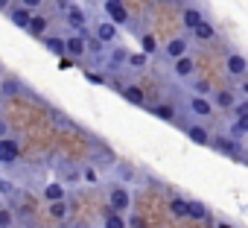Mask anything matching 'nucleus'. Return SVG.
<instances>
[{
  "instance_id": "f257e3e1",
  "label": "nucleus",
  "mask_w": 248,
  "mask_h": 228,
  "mask_svg": "<svg viewBox=\"0 0 248 228\" xmlns=\"http://www.w3.org/2000/svg\"><path fill=\"white\" fill-rule=\"evenodd\" d=\"M210 144H213V149H219V152H225V155H231V158H239V155H242V149H239L236 138L216 135V138H210Z\"/></svg>"
},
{
  "instance_id": "9b49d317",
  "label": "nucleus",
  "mask_w": 248,
  "mask_h": 228,
  "mask_svg": "<svg viewBox=\"0 0 248 228\" xmlns=\"http://www.w3.org/2000/svg\"><path fill=\"white\" fill-rule=\"evenodd\" d=\"M85 47H88V44H85V35H70V38H67V53H70V56L79 59V56L85 53Z\"/></svg>"
},
{
  "instance_id": "58836bf2",
  "label": "nucleus",
  "mask_w": 248,
  "mask_h": 228,
  "mask_svg": "<svg viewBox=\"0 0 248 228\" xmlns=\"http://www.w3.org/2000/svg\"><path fill=\"white\" fill-rule=\"evenodd\" d=\"M216 228H231V225H225V222H219V225H216Z\"/></svg>"
},
{
  "instance_id": "bb28decb",
  "label": "nucleus",
  "mask_w": 248,
  "mask_h": 228,
  "mask_svg": "<svg viewBox=\"0 0 248 228\" xmlns=\"http://www.w3.org/2000/svg\"><path fill=\"white\" fill-rule=\"evenodd\" d=\"M146 56H149V53H132V56H129V65H132V67H143V65H146Z\"/></svg>"
},
{
  "instance_id": "f704fd0d",
  "label": "nucleus",
  "mask_w": 248,
  "mask_h": 228,
  "mask_svg": "<svg viewBox=\"0 0 248 228\" xmlns=\"http://www.w3.org/2000/svg\"><path fill=\"white\" fill-rule=\"evenodd\" d=\"M236 123H239V129L248 135V114H245V117H236Z\"/></svg>"
},
{
  "instance_id": "20e7f679",
  "label": "nucleus",
  "mask_w": 248,
  "mask_h": 228,
  "mask_svg": "<svg viewBox=\"0 0 248 228\" xmlns=\"http://www.w3.org/2000/svg\"><path fill=\"white\" fill-rule=\"evenodd\" d=\"M108 202H111V208H114V211H126V208H129V202H132V196H129V190H126V187H114V190L108 193Z\"/></svg>"
},
{
  "instance_id": "4c0bfd02",
  "label": "nucleus",
  "mask_w": 248,
  "mask_h": 228,
  "mask_svg": "<svg viewBox=\"0 0 248 228\" xmlns=\"http://www.w3.org/2000/svg\"><path fill=\"white\" fill-rule=\"evenodd\" d=\"M9 6V0H0V9H6Z\"/></svg>"
},
{
  "instance_id": "c756f323",
  "label": "nucleus",
  "mask_w": 248,
  "mask_h": 228,
  "mask_svg": "<svg viewBox=\"0 0 248 228\" xmlns=\"http://www.w3.org/2000/svg\"><path fill=\"white\" fill-rule=\"evenodd\" d=\"M126 59H129V56H126V50H117V53H114V59H111V65H123Z\"/></svg>"
},
{
  "instance_id": "0eeeda50",
  "label": "nucleus",
  "mask_w": 248,
  "mask_h": 228,
  "mask_svg": "<svg viewBox=\"0 0 248 228\" xmlns=\"http://www.w3.org/2000/svg\"><path fill=\"white\" fill-rule=\"evenodd\" d=\"M9 18H12V24H15V27H24V30H27V27H30V21H32V9L21 3L15 12H9Z\"/></svg>"
},
{
  "instance_id": "ddd939ff",
  "label": "nucleus",
  "mask_w": 248,
  "mask_h": 228,
  "mask_svg": "<svg viewBox=\"0 0 248 228\" xmlns=\"http://www.w3.org/2000/svg\"><path fill=\"white\" fill-rule=\"evenodd\" d=\"M245 67H248V62L239 56V53H233V56H228V73H233V76H239V73H245Z\"/></svg>"
},
{
  "instance_id": "a19ab883",
  "label": "nucleus",
  "mask_w": 248,
  "mask_h": 228,
  "mask_svg": "<svg viewBox=\"0 0 248 228\" xmlns=\"http://www.w3.org/2000/svg\"><path fill=\"white\" fill-rule=\"evenodd\" d=\"M9 228H15V225H9Z\"/></svg>"
},
{
  "instance_id": "2eb2a0df",
  "label": "nucleus",
  "mask_w": 248,
  "mask_h": 228,
  "mask_svg": "<svg viewBox=\"0 0 248 228\" xmlns=\"http://www.w3.org/2000/svg\"><path fill=\"white\" fill-rule=\"evenodd\" d=\"M181 18H184V27H187V30H196V27L204 21L199 9H184V15H181Z\"/></svg>"
},
{
  "instance_id": "7c9ffc66",
  "label": "nucleus",
  "mask_w": 248,
  "mask_h": 228,
  "mask_svg": "<svg viewBox=\"0 0 248 228\" xmlns=\"http://www.w3.org/2000/svg\"><path fill=\"white\" fill-rule=\"evenodd\" d=\"M196 94L207 97V94H210V85H207V82H196Z\"/></svg>"
},
{
  "instance_id": "a878e982",
  "label": "nucleus",
  "mask_w": 248,
  "mask_h": 228,
  "mask_svg": "<svg viewBox=\"0 0 248 228\" xmlns=\"http://www.w3.org/2000/svg\"><path fill=\"white\" fill-rule=\"evenodd\" d=\"M140 47H143V53H155L158 50V44H155L152 35H140Z\"/></svg>"
},
{
  "instance_id": "72a5a7b5",
  "label": "nucleus",
  "mask_w": 248,
  "mask_h": 228,
  "mask_svg": "<svg viewBox=\"0 0 248 228\" xmlns=\"http://www.w3.org/2000/svg\"><path fill=\"white\" fill-rule=\"evenodd\" d=\"M21 3H24V6H30V9H38L44 0H21Z\"/></svg>"
},
{
  "instance_id": "5701e85b",
  "label": "nucleus",
  "mask_w": 248,
  "mask_h": 228,
  "mask_svg": "<svg viewBox=\"0 0 248 228\" xmlns=\"http://www.w3.org/2000/svg\"><path fill=\"white\" fill-rule=\"evenodd\" d=\"M152 111H155V117H161V120H172L175 117V108L172 105H155Z\"/></svg>"
},
{
  "instance_id": "9d476101",
  "label": "nucleus",
  "mask_w": 248,
  "mask_h": 228,
  "mask_svg": "<svg viewBox=\"0 0 248 228\" xmlns=\"http://www.w3.org/2000/svg\"><path fill=\"white\" fill-rule=\"evenodd\" d=\"M67 24H70V27H76V30H85L88 18H85V12H82V9L70 6V9H67Z\"/></svg>"
},
{
  "instance_id": "1a4fd4ad",
  "label": "nucleus",
  "mask_w": 248,
  "mask_h": 228,
  "mask_svg": "<svg viewBox=\"0 0 248 228\" xmlns=\"http://www.w3.org/2000/svg\"><path fill=\"white\" fill-rule=\"evenodd\" d=\"M172 70H175V76H181V79H184V76H190V73L196 70V62H193V59L184 53V56H178V59H175Z\"/></svg>"
},
{
  "instance_id": "b1692460",
  "label": "nucleus",
  "mask_w": 248,
  "mask_h": 228,
  "mask_svg": "<svg viewBox=\"0 0 248 228\" xmlns=\"http://www.w3.org/2000/svg\"><path fill=\"white\" fill-rule=\"evenodd\" d=\"M190 219H207V208L202 202H190Z\"/></svg>"
},
{
  "instance_id": "6e6552de",
  "label": "nucleus",
  "mask_w": 248,
  "mask_h": 228,
  "mask_svg": "<svg viewBox=\"0 0 248 228\" xmlns=\"http://www.w3.org/2000/svg\"><path fill=\"white\" fill-rule=\"evenodd\" d=\"M96 38H99L102 44H111V41L117 38V24H114V21H102V24L96 27Z\"/></svg>"
},
{
  "instance_id": "ea45409f",
  "label": "nucleus",
  "mask_w": 248,
  "mask_h": 228,
  "mask_svg": "<svg viewBox=\"0 0 248 228\" xmlns=\"http://www.w3.org/2000/svg\"><path fill=\"white\" fill-rule=\"evenodd\" d=\"M242 91H245V94H248V82H242Z\"/></svg>"
},
{
  "instance_id": "dca6fc26",
  "label": "nucleus",
  "mask_w": 248,
  "mask_h": 228,
  "mask_svg": "<svg viewBox=\"0 0 248 228\" xmlns=\"http://www.w3.org/2000/svg\"><path fill=\"white\" fill-rule=\"evenodd\" d=\"M44 30H47V21H44L41 15H32V21H30V27H27V33L38 38V35H44Z\"/></svg>"
},
{
  "instance_id": "a211bd4d",
  "label": "nucleus",
  "mask_w": 248,
  "mask_h": 228,
  "mask_svg": "<svg viewBox=\"0 0 248 228\" xmlns=\"http://www.w3.org/2000/svg\"><path fill=\"white\" fill-rule=\"evenodd\" d=\"M123 97H126L132 105H143V91H140L138 85H129L126 91H123Z\"/></svg>"
},
{
  "instance_id": "7ed1b4c3",
  "label": "nucleus",
  "mask_w": 248,
  "mask_h": 228,
  "mask_svg": "<svg viewBox=\"0 0 248 228\" xmlns=\"http://www.w3.org/2000/svg\"><path fill=\"white\" fill-rule=\"evenodd\" d=\"M105 12L114 24H129V12H126V3L123 0H105Z\"/></svg>"
},
{
  "instance_id": "c9c22d12",
  "label": "nucleus",
  "mask_w": 248,
  "mask_h": 228,
  "mask_svg": "<svg viewBox=\"0 0 248 228\" xmlns=\"http://www.w3.org/2000/svg\"><path fill=\"white\" fill-rule=\"evenodd\" d=\"M88 82H93V85H102V76H99V73H88Z\"/></svg>"
},
{
  "instance_id": "6ab92c4d",
  "label": "nucleus",
  "mask_w": 248,
  "mask_h": 228,
  "mask_svg": "<svg viewBox=\"0 0 248 228\" xmlns=\"http://www.w3.org/2000/svg\"><path fill=\"white\" fill-rule=\"evenodd\" d=\"M170 211H172L175 216H190V202H187V199H172V202H170Z\"/></svg>"
},
{
  "instance_id": "412c9836",
  "label": "nucleus",
  "mask_w": 248,
  "mask_h": 228,
  "mask_svg": "<svg viewBox=\"0 0 248 228\" xmlns=\"http://www.w3.org/2000/svg\"><path fill=\"white\" fill-rule=\"evenodd\" d=\"M44 199H50V202H59V199H64V190H62V184H47V187H44Z\"/></svg>"
},
{
  "instance_id": "423d86ee",
  "label": "nucleus",
  "mask_w": 248,
  "mask_h": 228,
  "mask_svg": "<svg viewBox=\"0 0 248 228\" xmlns=\"http://www.w3.org/2000/svg\"><path fill=\"white\" fill-rule=\"evenodd\" d=\"M187 138H190L193 144H199V147H207V144H210L207 129H204V126H199V123H190V126H187Z\"/></svg>"
},
{
  "instance_id": "393cba45",
  "label": "nucleus",
  "mask_w": 248,
  "mask_h": 228,
  "mask_svg": "<svg viewBox=\"0 0 248 228\" xmlns=\"http://www.w3.org/2000/svg\"><path fill=\"white\" fill-rule=\"evenodd\" d=\"M50 211H53V216H56V219H64V213H67V205H64V199L53 202V205H50Z\"/></svg>"
},
{
  "instance_id": "4468645a",
  "label": "nucleus",
  "mask_w": 248,
  "mask_h": 228,
  "mask_svg": "<svg viewBox=\"0 0 248 228\" xmlns=\"http://www.w3.org/2000/svg\"><path fill=\"white\" fill-rule=\"evenodd\" d=\"M44 44H47V50L50 53H56L59 59L67 53V41H62V38H56V35H50V38H44Z\"/></svg>"
},
{
  "instance_id": "c85d7f7f",
  "label": "nucleus",
  "mask_w": 248,
  "mask_h": 228,
  "mask_svg": "<svg viewBox=\"0 0 248 228\" xmlns=\"http://www.w3.org/2000/svg\"><path fill=\"white\" fill-rule=\"evenodd\" d=\"M233 108H236V117H245V114H248V99H239Z\"/></svg>"
},
{
  "instance_id": "39448f33",
  "label": "nucleus",
  "mask_w": 248,
  "mask_h": 228,
  "mask_svg": "<svg viewBox=\"0 0 248 228\" xmlns=\"http://www.w3.org/2000/svg\"><path fill=\"white\" fill-rule=\"evenodd\" d=\"M190 111H193V114H199V117H210V114H213V105H210V99H207V97L196 94V97H190Z\"/></svg>"
},
{
  "instance_id": "4be33fe9",
  "label": "nucleus",
  "mask_w": 248,
  "mask_h": 228,
  "mask_svg": "<svg viewBox=\"0 0 248 228\" xmlns=\"http://www.w3.org/2000/svg\"><path fill=\"white\" fill-rule=\"evenodd\" d=\"M105 228H126V222H123V216L111 208V213L105 216Z\"/></svg>"
},
{
  "instance_id": "aec40b11",
  "label": "nucleus",
  "mask_w": 248,
  "mask_h": 228,
  "mask_svg": "<svg viewBox=\"0 0 248 228\" xmlns=\"http://www.w3.org/2000/svg\"><path fill=\"white\" fill-rule=\"evenodd\" d=\"M216 105H219V108H233V105H236V97H233L231 91H219V94H216Z\"/></svg>"
},
{
  "instance_id": "cd10ccee",
  "label": "nucleus",
  "mask_w": 248,
  "mask_h": 228,
  "mask_svg": "<svg viewBox=\"0 0 248 228\" xmlns=\"http://www.w3.org/2000/svg\"><path fill=\"white\" fill-rule=\"evenodd\" d=\"M9 225H15V216H12V211H0V228H9Z\"/></svg>"
},
{
  "instance_id": "f8f14e48",
  "label": "nucleus",
  "mask_w": 248,
  "mask_h": 228,
  "mask_svg": "<svg viewBox=\"0 0 248 228\" xmlns=\"http://www.w3.org/2000/svg\"><path fill=\"white\" fill-rule=\"evenodd\" d=\"M184 53H187V41H184V38L167 41V56H170V59H178V56H184Z\"/></svg>"
},
{
  "instance_id": "473e14b6",
  "label": "nucleus",
  "mask_w": 248,
  "mask_h": 228,
  "mask_svg": "<svg viewBox=\"0 0 248 228\" xmlns=\"http://www.w3.org/2000/svg\"><path fill=\"white\" fill-rule=\"evenodd\" d=\"M129 222H132V228H146V222H143V216H132Z\"/></svg>"
},
{
  "instance_id": "e433bc0d",
  "label": "nucleus",
  "mask_w": 248,
  "mask_h": 228,
  "mask_svg": "<svg viewBox=\"0 0 248 228\" xmlns=\"http://www.w3.org/2000/svg\"><path fill=\"white\" fill-rule=\"evenodd\" d=\"M12 190H15V187H12L9 181H0V193H12Z\"/></svg>"
},
{
  "instance_id": "2f4dec72",
  "label": "nucleus",
  "mask_w": 248,
  "mask_h": 228,
  "mask_svg": "<svg viewBox=\"0 0 248 228\" xmlns=\"http://www.w3.org/2000/svg\"><path fill=\"white\" fill-rule=\"evenodd\" d=\"M242 135H245V132H242V129H239V123H233V126H231V138H236V141H239V138H242Z\"/></svg>"
},
{
  "instance_id": "f03ea898",
  "label": "nucleus",
  "mask_w": 248,
  "mask_h": 228,
  "mask_svg": "<svg viewBox=\"0 0 248 228\" xmlns=\"http://www.w3.org/2000/svg\"><path fill=\"white\" fill-rule=\"evenodd\" d=\"M21 158V149L12 138H0V164H15Z\"/></svg>"
},
{
  "instance_id": "f3484780",
  "label": "nucleus",
  "mask_w": 248,
  "mask_h": 228,
  "mask_svg": "<svg viewBox=\"0 0 248 228\" xmlns=\"http://www.w3.org/2000/svg\"><path fill=\"white\" fill-rule=\"evenodd\" d=\"M193 35H196V38H199V41H210V38H213V35H216V30H213V27H210V24H207V21H202V24H199V27H196V30H193Z\"/></svg>"
}]
</instances>
